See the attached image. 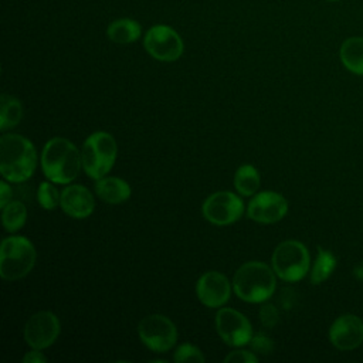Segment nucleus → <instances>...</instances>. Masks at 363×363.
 <instances>
[{
  "label": "nucleus",
  "mask_w": 363,
  "mask_h": 363,
  "mask_svg": "<svg viewBox=\"0 0 363 363\" xmlns=\"http://www.w3.org/2000/svg\"><path fill=\"white\" fill-rule=\"evenodd\" d=\"M27 221V208L18 200H10L1 208V223L6 231L17 233Z\"/></svg>",
  "instance_id": "4be33fe9"
},
{
  "label": "nucleus",
  "mask_w": 363,
  "mask_h": 363,
  "mask_svg": "<svg viewBox=\"0 0 363 363\" xmlns=\"http://www.w3.org/2000/svg\"><path fill=\"white\" fill-rule=\"evenodd\" d=\"M326 1H339V0H326Z\"/></svg>",
  "instance_id": "7c9ffc66"
},
{
  "label": "nucleus",
  "mask_w": 363,
  "mask_h": 363,
  "mask_svg": "<svg viewBox=\"0 0 363 363\" xmlns=\"http://www.w3.org/2000/svg\"><path fill=\"white\" fill-rule=\"evenodd\" d=\"M288 213L286 199L272 190H264L255 193L248 206L247 216L259 224H274L282 220Z\"/></svg>",
  "instance_id": "f8f14e48"
},
{
  "label": "nucleus",
  "mask_w": 363,
  "mask_h": 363,
  "mask_svg": "<svg viewBox=\"0 0 363 363\" xmlns=\"http://www.w3.org/2000/svg\"><path fill=\"white\" fill-rule=\"evenodd\" d=\"M214 323L221 340L231 347L245 346L252 337V326L248 318L237 309L218 308Z\"/></svg>",
  "instance_id": "9d476101"
},
{
  "label": "nucleus",
  "mask_w": 363,
  "mask_h": 363,
  "mask_svg": "<svg viewBox=\"0 0 363 363\" xmlns=\"http://www.w3.org/2000/svg\"><path fill=\"white\" fill-rule=\"evenodd\" d=\"M61 332V323L55 313L40 311L31 315L23 329L24 340L31 349H47L55 343Z\"/></svg>",
  "instance_id": "9b49d317"
},
{
  "label": "nucleus",
  "mask_w": 363,
  "mask_h": 363,
  "mask_svg": "<svg viewBox=\"0 0 363 363\" xmlns=\"http://www.w3.org/2000/svg\"><path fill=\"white\" fill-rule=\"evenodd\" d=\"M23 119V105L13 95L1 94L0 98V130L6 132L16 128Z\"/></svg>",
  "instance_id": "aec40b11"
},
{
  "label": "nucleus",
  "mask_w": 363,
  "mask_h": 363,
  "mask_svg": "<svg viewBox=\"0 0 363 363\" xmlns=\"http://www.w3.org/2000/svg\"><path fill=\"white\" fill-rule=\"evenodd\" d=\"M61 193L52 184V182H41L37 189V201L44 210H54L60 206Z\"/></svg>",
  "instance_id": "5701e85b"
},
{
  "label": "nucleus",
  "mask_w": 363,
  "mask_h": 363,
  "mask_svg": "<svg viewBox=\"0 0 363 363\" xmlns=\"http://www.w3.org/2000/svg\"><path fill=\"white\" fill-rule=\"evenodd\" d=\"M23 362L26 363H44L47 362V357L41 353L40 349H31L23 356Z\"/></svg>",
  "instance_id": "cd10ccee"
},
{
  "label": "nucleus",
  "mask_w": 363,
  "mask_h": 363,
  "mask_svg": "<svg viewBox=\"0 0 363 363\" xmlns=\"http://www.w3.org/2000/svg\"><path fill=\"white\" fill-rule=\"evenodd\" d=\"M37 166V152L26 136L4 133L0 138V173L11 183L28 180Z\"/></svg>",
  "instance_id": "f03ea898"
},
{
  "label": "nucleus",
  "mask_w": 363,
  "mask_h": 363,
  "mask_svg": "<svg viewBox=\"0 0 363 363\" xmlns=\"http://www.w3.org/2000/svg\"><path fill=\"white\" fill-rule=\"evenodd\" d=\"M275 275L274 269L265 262H244L233 277V291L244 302L262 303L275 292Z\"/></svg>",
  "instance_id": "7ed1b4c3"
},
{
  "label": "nucleus",
  "mask_w": 363,
  "mask_h": 363,
  "mask_svg": "<svg viewBox=\"0 0 363 363\" xmlns=\"http://www.w3.org/2000/svg\"><path fill=\"white\" fill-rule=\"evenodd\" d=\"M353 275H354L357 279L363 281V262H359L357 265H354V268H353Z\"/></svg>",
  "instance_id": "c756f323"
},
{
  "label": "nucleus",
  "mask_w": 363,
  "mask_h": 363,
  "mask_svg": "<svg viewBox=\"0 0 363 363\" xmlns=\"http://www.w3.org/2000/svg\"><path fill=\"white\" fill-rule=\"evenodd\" d=\"M245 206L238 194L221 190L211 193L201 204L203 217L214 225H230L238 221L244 214Z\"/></svg>",
  "instance_id": "6e6552de"
},
{
  "label": "nucleus",
  "mask_w": 363,
  "mask_h": 363,
  "mask_svg": "<svg viewBox=\"0 0 363 363\" xmlns=\"http://www.w3.org/2000/svg\"><path fill=\"white\" fill-rule=\"evenodd\" d=\"M60 206L71 218H88L95 210V199L92 193L81 184H68L61 191Z\"/></svg>",
  "instance_id": "2eb2a0df"
},
{
  "label": "nucleus",
  "mask_w": 363,
  "mask_h": 363,
  "mask_svg": "<svg viewBox=\"0 0 363 363\" xmlns=\"http://www.w3.org/2000/svg\"><path fill=\"white\" fill-rule=\"evenodd\" d=\"M11 200V187L9 186L7 180L4 179L0 183V207L3 208Z\"/></svg>",
  "instance_id": "c85d7f7f"
},
{
  "label": "nucleus",
  "mask_w": 363,
  "mask_h": 363,
  "mask_svg": "<svg viewBox=\"0 0 363 363\" xmlns=\"http://www.w3.org/2000/svg\"><path fill=\"white\" fill-rule=\"evenodd\" d=\"M259 320L265 328H274L279 320L278 309L272 303H264L259 308Z\"/></svg>",
  "instance_id": "393cba45"
},
{
  "label": "nucleus",
  "mask_w": 363,
  "mask_h": 363,
  "mask_svg": "<svg viewBox=\"0 0 363 363\" xmlns=\"http://www.w3.org/2000/svg\"><path fill=\"white\" fill-rule=\"evenodd\" d=\"M143 47L150 57L163 62L179 60L184 51V44L179 33L164 24H156L147 30L143 38Z\"/></svg>",
  "instance_id": "1a4fd4ad"
},
{
  "label": "nucleus",
  "mask_w": 363,
  "mask_h": 363,
  "mask_svg": "<svg viewBox=\"0 0 363 363\" xmlns=\"http://www.w3.org/2000/svg\"><path fill=\"white\" fill-rule=\"evenodd\" d=\"M40 163L45 179L55 184H69L78 177L82 167L78 147L62 136H55L45 142Z\"/></svg>",
  "instance_id": "f257e3e1"
},
{
  "label": "nucleus",
  "mask_w": 363,
  "mask_h": 363,
  "mask_svg": "<svg viewBox=\"0 0 363 363\" xmlns=\"http://www.w3.org/2000/svg\"><path fill=\"white\" fill-rule=\"evenodd\" d=\"M234 189L241 196H254L261 186V176L252 164H241L234 173Z\"/></svg>",
  "instance_id": "6ab92c4d"
},
{
  "label": "nucleus",
  "mask_w": 363,
  "mask_h": 363,
  "mask_svg": "<svg viewBox=\"0 0 363 363\" xmlns=\"http://www.w3.org/2000/svg\"><path fill=\"white\" fill-rule=\"evenodd\" d=\"M173 360L176 363H184V362H200L201 363L206 360V357L197 346H194L191 343H183L173 353Z\"/></svg>",
  "instance_id": "b1692460"
},
{
  "label": "nucleus",
  "mask_w": 363,
  "mask_h": 363,
  "mask_svg": "<svg viewBox=\"0 0 363 363\" xmlns=\"http://www.w3.org/2000/svg\"><path fill=\"white\" fill-rule=\"evenodd\" d=\"M329 340L339 350H353L363 343V320L352 313L340 315L329 328Z\"/></svg>",
  "instance_id": "4468645a"
},
{
  "label": "nucleus",
  "mask_w": 363,
  "mask_h": 363,
  "mask_svg": "<svg viewBox=\"0 0 363 363\" xmlns=\"http://www.w3.org/2000/svg\"><path fill=\"white\" fill-rule=\"evenodd\" d=\"M142 34L140 24L133 18H118L113 20L108 28L106 35L112 43L116 44H130L136 41Z\"/></svg>",
  "instance_id": "a211bd4d"
},
{
  "label": "nucleus",
  "mask_w": 363,
  "mask_h": 363,
  "mask_svg": "<svg viewBox=\"0 0 363 363\" xmlns=\"http://www.w3.org/2000/svg\"><path fill=\"white\" fill-rule=\"evenodd\" d=\"M335 268H336V257L329 250L318 247V255L309 275L311 282L313 285H319L325 282L332 275Z\"/></svg>",
  "instance_id": "412c9836"
},
{
  "label": "nucleus",
  "mask_w": 363,
  "mask_h": 363,
  "mask_svg": "<svg viewBox=\"0 0 363 363\" xmlns=\"http://www.w3.org/2000/svg\"><path fill=\"white\" fill-rule=\"evenodd\" d=\"M138 335L142 343L152 352L164 353L170 350L177 342V328L164 315L152 313L138 325Z\"/></svg>",
  "instance_id": "0eeeda50"
},
{
  "label": "nucleus",
  "mask_w": 363,
  "mask_h": 363,
  "mask_svg": "<svg viewBox=\"0 0 363 363\" xmlns=\"http://www.w3.org/2000/svg\"><path fill=\"white\" fill-rule=\"evenodd\" d=\"M233 282L220 271H207L196 282V295L199 301L211 309L224 306L231 296Z\"/></svg>",
  "instance_id": "ddd939ff"
},
{
  "label": "nucleus",
  "mask_w": 363,
  "mask_h": 363,
  "mask_svg": "<svg viewBox=\"0 0 363 363\" xmlns=\"http://www.w3.org/2000/svg\"><path fill=\"white\" fill-rule=\"evenodd\" d=\"M250 346L254 353L268 354L274 349V342L267 335L257 333V335H252V337L250 340Z\"/></svg>",
  "instance_id": "a878e982"
},
{
  "label": "nucleus",
  "mask_w": 363,
  "mask_h": 363,
  "mask_svg": "<svg viewBox=\"0 0 363 363\" xmlns=\"http://www.w3.org/2000/svg\"><path fill=\"white\" fill-rule=\"evenodd\" d=\"M224 363H255L258 362V357L254 352L245 350V349H237L230 352L223 359Z\"/></svg>",
  "instance_id": "bb28decb"
},
{
  "label": "nucleus",
  "mask_w": 363,
  "mask_h": 363,
  "mask_svg": "<svg viewBox=\"0 0 363 363\" xmlns=\"http://www.w3.org/2000/svg\"><path fill=\"white\" fill-rule=\"evenodd\" d=\"M118 155L115 138L105 130L91 133L82 143L81 160L82 169L88 177L98 180L109 173Z\"/></svg>",
  "instance_id": "39448f33"
},
{
  "label": "nucleus",
  "mask_w": 363,
  "mask_h": 363,
  "mask_svg": "<svg viewBox=\"0 0 363 363\" xmlns=\"http://www.w3.org/2000/svg\"><path fill=\"white\" fill-rule=\"evenodd\" d=\"M35 259V247L27 237H6L0 247V277L4 281L21 279L31 272Z\"/></svg>",
  "instance_id": "20e7f679"
},
{
  "label": "nucleus",
  "mask_w": 363,
  "mask_h": 363,
  "mask_svg": "<svg viewBox=\"0 0 363 363\" xmlns=\"http://www.w3.org/2000/svg\"><path fill=\"white\" fill-rule=\"evenodd\" d=\"M96 196L108 204H121L129 200L132 189L129 183L116 176H104L95 180Z\"/></svg>",
  "instance_id": "dca6fc26"
},
{
  "label": "nucleus",
  "mask_w": 363,
  "mask_h": 363,
  "mask_svg": "<svg viewBox=\"0 0 363 363\" xmlns=\"http://www.w3.org/2000/svg\"><path fill=\"white\" fill-rule=\"evenodd\" d=\"M271 264L278 278L285 282H298L309 272V251L298 240H285L275 247Z\"/></svg>",
  "instance_id": "423d86ee"
},
{
  "label": "nucleus",
  "mask_w": 363,
  "mask_h": 363,
  "mask_svg": "<svg viewBox=\"0 0 363 363\" xmlns=\"http://www.w3.org/2000/svg\"><path fill=\"white\" fill-rule=\"evenodd\" d=\"M339 57L347 71L363 75V37L346 38L340 45Z\"/></svg>",
  "instance_id": "f3484780"
}]
</instances>
